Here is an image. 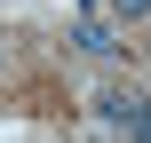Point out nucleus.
I'll use <instances>...</instances> for the list:
<instances>
[{"mask_svg":"<svg viewBox=\"0 0 151 143\" xmlns=\"http://www.w3.org/2000/svg\"><path fill=\"white\" fill-rule=\"evenodd\" d=\"M135 111H143V96H135V88H104V96H96V119H104V127H119V135H127V119H135Z\"/></svg>","mask_w":151,"mask_h":143,"instance_id":"1","label":"nucleus"},{"mask_svg":"<svg viewBox=\"0 0 151 143\" xmlns=\"http://www.w3.org/2000/svg\"><path fill=\"white\" fill-rule=\"evenodd\" d=\"M127 143H151V96H143V111L127 119Z\"/></svg>","mask_w":151,"mask_h":143,"instance_id":"4","label":"nucleus"},{"mask_svg":"<svg viewBox=\"0 0 151 143\" xmlns=\"http://www.w3.org/2000/svg\"><path fill=\"white\" fill-rule=\"evenodd\" d=\"M111 16H119V24H143V16H151V0H111Z\"/></svg>","mask_w":151,"mask_h":143,"instance_id":"3","label":"nucleus"},{"mask_svg":"<svg viewBox=\"0 0 151 143\" xmlns=\"http://www.w3.org/2000/svg\"><path fill=\"white\" fill-rule=\"evenodd\" d=\"M72 40H80V48H88V56H119V40H111V24H104V16H96V8H88V16H80V32H72Z\"/></svg>","mask_w":151,"mask_h":143,"instance_id":"2","label":"nucleus"}]
</instances>
